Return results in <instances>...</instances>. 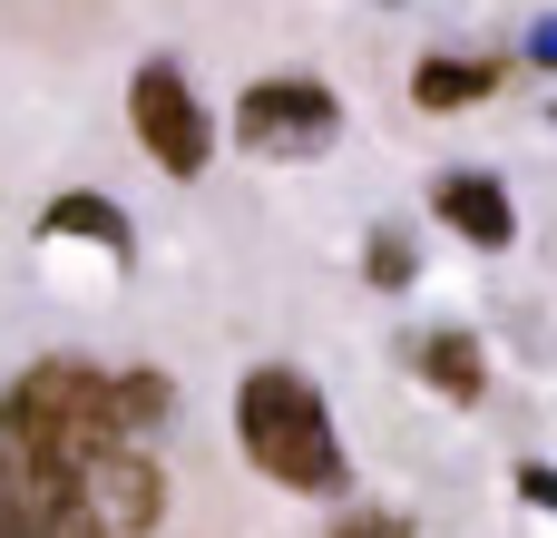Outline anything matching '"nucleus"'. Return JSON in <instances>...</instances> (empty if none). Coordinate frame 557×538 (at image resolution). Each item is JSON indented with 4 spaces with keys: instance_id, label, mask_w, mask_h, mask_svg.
<instances>
[{
    "instance_id": "obj_1",
    "label": "nucleus",
    "mask_w": 557,
    "mask_h": 538,
    "mask_svg": "<svg viewBox=\"0 0 557 538\" xmlns=\"http://www.w3.org/2000/svg\"><path fill=\"white\" fill-rule=\"evenodd\" d=\"M166 470L117 421V372L29 363L0 392V538H147Z\"/></svg>"
},
{
    "instance_id": "obj_2",
    "label": "nucleus",
    "mask_w": 557,
    "mask_h": 538,
    "mask_svg": "<svg viewBox=\"0 0 557 538\" xmlns=\"http://www.w3.org/2000/svg\"><path fill=\"white\" fill-rule=\"evenodd\" d=\"M235 441H245V461H255L274 490H294V500L352 490V461H343V441H333L323 392H313L304 372H284V363H264V372L235 382Z\"/></svg>"
},
{
    "instance_id": "obj_3",
    "label": "nucleus",
    "mask_w": 557,
    "mask_h": 538,
    "mask_svg": "<svg viewBox=\"0 0 557 538\" xmlns=\"http://www.w3.org/2000/svg\"><path fill=\"white\" fill-rule=\"evenodd\" d=\"M343 137V98L323 78H255L235 98V147L245 157H323Z\"/></svg>"
},
{
    "instance_id": "obj_4",
    "label": "nucleus",
    "mask_w": 557,
    "mask_h": 538,
    "mask_svg": "<svg viewBox=\"0 0 557 538\" xmlns=\"http://www.w3.org/2000/svg\"><path fill=\"white\" fill-rule=\"evenodd\" d=\"M127 127H137V147H147L166 176H206V157H215L206 98L186 88V69H176V59H147V69L127 78Z\"/></svg>"
},
{
    "instance_id": "obj_5",
    "label": "nucleus",
    "mask_w": 557,
    "mask_h": 538,
    "mask_svg": "<svg viewBox=\"0 0 557 538\" xmlns=\"http://www.w3.org/2000/svg\"><path fill=\"white\" fill-rule=\"evenodd\" d=\"M431 206H441V225H450L460 245H480V255H509V235H519V206H509V186H499L490 167H450V176L431 186Z\"/></svg>"
},
{
    "instance_id": "obj_6",
    "label": "nucleus",
    "mask_w": 557,
    "mask_h": 538,
    "mask_svg": "<svg viewBox=\"0 0 557 538\" xmlns=\"http://www.w3.org/2000/svg\"><path fill=\"white\" fill-rule=\"evenodd\" d=\"M401 363H411L441 402H460V412H480V392H490V353H480V333H460V323L411 333V343H401Z\"/></svg>"
},
{
    "instance_id": "obj_7",
    "label": "nucleus",
    "mask_w": 557,
    "mask_h": 538,
    "mask_svg": "<svg viewBox=\"0 0 557 538\" xmlns=\"http://www.w3.org/2000/svg\"><path fill=\"white\" fill-rule=\"evenodd\" d=\"M39 235H49V245H98L108 265H127V255H137V225H127L108 196H88V186H78V196H49Z\"/></svg>"
},
{
    "instance_id": "obj_8",
    "label": "nucleus",
    "mask_w": 557,
    "mask_h": 538,
    "mask_svg": "<svg viewBox=\"0 0 557 538\" xmlns=\"http://www.w3.org/2000/svg\"><path fill=\"white\" fill-rule=\"evenodd\" d=\"M490 88H499L490 59H450V49H431V59L411 69V108H431V118H460V108H480Z\"/></svg>"
},
{
    "instance_id": "obj_9",
    "label": "nucleus",
    "mask_w": 557,
    "mask_h": 538,
    "mask_svg": "<svg viewBox=\"0 0 557 538\" xmlns=\"http://www.w3.org/2000/svg\"><path fill=\"white\" fill-rule=\"evenodd\" d=\"M117 421L147 441L157 421H176V382H166V372H117Z\"/></svg>"
},
{
    "instance_id": "obj_10",
    "label": "nucleus",
    "mask_w": 557,
    "mask_h": 538,
    "mask_svg": "<svg viewBox=\"0 0 557 538\" xmlns=\"http://www.w3.org/2000/svg\"><path fill=\"white\" fill-rule=\"evenodd\" d=\"M362 274H372L382 294H392V284H411V274H421L411 235H401V225H372V235H362Z\"/></svg>"
},
{
    "instance_id": "obj_11",
    "label": "nucleus",
    "mask_w": 557,
    "mask_h": 538,
    "mask_svg": "<svg viewBox=\"0 0 557 538\" xmlns=\"http://www.w3.org/2000/svg\"><path fill=\"white\" fill-rule=\"evenodd\" d=\"M519 500H529L539 519H557V470L548 461H519Z\"/></svg>"
},
{
    "instance_id": "obj_12",
    "label": "nucleus",
    "mask_w": 557,
    "mask_h": 538,
    "mask_svg": "<svg viewBox=\"0 0 557 538\" xmlns=\"http://www.w3.org/2000/svg\"><path fill=\"white\" fill-rule=\"evenodd\" d=\"M333 538H411V519H392V510H362V519H343Z\"/></svg>"
},
{
    "instance_id": "obj_13",
    "label": "nucleus",
    "mask_w": 557,
    "mask_h": 538,
    "mask_svg": "<svg viewBox=\"0 0 557 538\" xmlns=\"http://www.w3.org/2000/svg\"><path fill=\"white\" fill-rule=\"evenodd\" d=\"M529 59H539V69H557V10H548V20H529Z\"/></svg>"
},
{
    "instance_id": "obj_14",
    "label": "nucleus",
    "mask_w": 557,
    "mask_h": 538,
    "mask_svg": "<svg viewBox=\"0 0 557 538\" xmlns=\"http://www.w3.org/2000/svg\"><path fill=\"white\" fill-rule=\"evenodd\" d=\"M548 118H557V98H548Z\"/></svg>"
}]
</instances>
